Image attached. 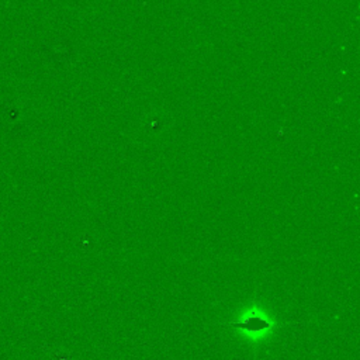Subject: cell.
I'll return each mask as SVG.
<instances>
[{"label": "cell", "instance_id": "obj_1", "mask_svg": "<svg viewBox=\"0 0 360 360\" xmlns=\"http://www.w3.org/2000/svg\"><path fill=\"white\" fill-rule=\"evenodd\" d=\"M229 325L233 326L235 329H239L240 332H243L250 339H259L264 333L271 332L276 328H280L277 323L270 321L264 314H262L257 309L249 311L240 319L232 321Z\"/></svg>", "mask_w": 360, "mask_h": 360}]
</instances>
